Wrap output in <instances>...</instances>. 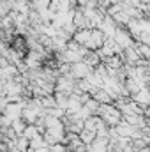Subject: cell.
Listing matches in <instances>:
<instances>
[{
  "label": "cell",
  "instance_id": "cell-1",
  "mask_svg": "<svg viewBox=\"0 0 150 152\" xmlns=\"http://www.w3.org/2000/svg\"><path fill=\"white\" fill-rule=\"evenodd\" d=\"M115 41H117V44L122 48V50H127V48H131L136 41L133 37V34L125 28V27H118L117 28V34H115Z\"/></svg>",
  "mask_w": 150,
  "mask_h": 152
},
{
  "label": "cell",
  "instance_id": "cell-3",
  "mask_svg": "<svg viewBox=\"0 0 150 152\" xmlns=\"http://www.w3.org/2000/svg\"><path fill=\"white\" fill-rule=\"evenodd\" d=\"M90 36H92V30L83 28V30H78V32H76L74 37H73V41H76V42L81 44V46H87V42L90 41Z\"/></svg>",
  "mask_w": 150,
  "mask_h": 152
},
{
  "label": "cell",
  "instance_id": "cell-4",
  "mask_svg": "<svg viewBox=\"0 0 150 152\" xmlns=\"http://www.w3.org/2000/svg\"><path fill=\"white\" fill-rule=\"evenodd\" d=\"M134 99H136V101H140V103L150 104V90H149V88H141V90L134 96Z\"/></svg>",
  "mask_w": 150,
  "mask_h": 152
},
{
  "label": "cell",
  "instance_id": "cell-2",
  "mask_svg": "<svg viewBox=\"0 0 150 152\" xmlns=\"http://www.w3.org/2000/svg\"><path fill=\"white\" fill-rule=\"evenodd\" d=\"M94 73V67H90L87 62H78V64H73V71L71 75L74 76L76 80H85Z\"/></svg>",
  "mask_w": 150,
  "mask_h": 152
}]
</instances>
